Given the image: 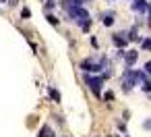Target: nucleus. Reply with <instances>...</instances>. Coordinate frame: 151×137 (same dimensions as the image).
<instances>
[{
  "label": "nucleus",
  "instance_id": "1",
  "mask_svg": "<svg viewBox=\"0 0 151 137\" xmlns=\"http://www.w3.org/2000/svg\"><path fill=\"white\" fill-rule=\"evenodd\" d=\"M79 69L83 71V73H87V75H99L101 71H106L104 69V65H101V60H99V56H89V58H83L81 62H79Z\"/></svg>",
  "mask_w": 151,
  "mask_h": 137
},
{
  "label": "nucleus",
  "instance_id": "2",
  "mask_svg": "<svg viewBox=\"0 0 151 137\" xmlns=\"http://www.w3.org/2000/svg\"><path fill=\"white\" fill-rule=\"evenodd\" d=\"M83 81L89 85V89L93 91V96L97 98V100H101V87H104V77L101 75H87V73H83Z\"/></svg>",
  "mask_w": 151,
  "mask_h": 137
},
{
  "label": "nucleus",
  "instance_id": "3",
  "mask_svg": "<svg viewBox=\"0 0 151 137\" xmlns=\"http://www.w3.org/2000/svg\"><path fill=\"white\" fill-rule=\"evenodd\" d=\"M134 85H139L137 75H134V69H124V73H122V91L124 94H130V89Z\"/></svg>",
  "mask_w": 151,
  "mask_h": 137
},
{
  "label": "nucleus",
  "instance_id": "4",
  "mask_svg": "<svg viewBox=\"0 0 151 137\" xmlns=\"http://www.w3.org/2000/svg\"><path fill=\"white\" fill-rule=\"evenodd\" d=\"M137 60H139V52L137 50H126L124 52V65H126V69H132Z\"/></svg>",
  "mask_w": 151,
  "mask_h": 137
},
{
  "label": "nucleus",
  "instance_id": "5",
  "mask_svg": "<svg viewBox=\"0 0 151 137\" xmlns=\"http://www.w3.org/2000/svg\"><path fill=\"white\" fill-rule=\"evenodd\" d=\"M130 9H132L134 13L143 15V13H147V9H149V2H147V0H132V4H130Z\"/></svg>",
  "mask_w": 151,
  "mask_h": 137
},
{
  "label": "nucleus",
  "instance_id": "6",
  "mask_svg": "<svg viewBox=\"0 0 151 137\" xmlns=\"http://www.w3.org/2000/svg\"><path fill=\"white\" fill-rule=\"evenodd\" d=\"M99 17H101V23H104L106 27H112V25L116 23V13H114V11H106V13H101Z\"/></svg>",
  "mask_w": 151,
  "mask_h": 137
},
{
  "label": "nucleus",
  "instance_id": "7",
  "mask_svg": "<svg viewBox=\"0 0 151 137\" xmlns=\"http://www.w3.org/2000/svg\"><path fill=\"white\" fill-rule=\"evenodd\" d=\"M112 42H114V46L116 48H126V44H128V40H126V33H112Z\"/></svg>",
  "mask_w": 151,
  "mask_h": 137
},
{
  "label": "nucleus",
  "instance_id": "8",
  "mask_svg": "<svg viewBox=\"0 0 151 137\" xmlns=\"http://www.w3.org/2000/svg\"><path fill=\"white\" fill-rule=\"evenodd\" d=\"M126 40H128V42H141V36H139V27H137V25L128 29V33H126Z\"/></svg>",
  "mask_w": 151,
  "mask_h": 137
},
{
  "label": "nucleus",
  "instance_id": "9",
  "mask_svg": "<svg viewBox=\"0 0 151 137\" xmlns=\"http://www.w3.org/2000/svg\"><path fill=\"white\" fill-rule=\"evenodd\" d=\"M48 96H50V98H52V102H56V104H60V102H62L60 91H58V89H54V87H48Z\"/></svg>",
  "mask_w": 151,
  "mask_h": 137
},
{
  "label": "nucleus",
  "instance_id": "10",
  "mask_svg": "<svg viewBox=\"0 0 151 137\" xmlns=\"http://www.w3.org/2000/svg\"><path fill=\"white\" fill-rule=\"evenodd\" d=\"M37 137H54V129L50 127V125H44L42 127V131H40V135Z\"/></svg>",
  "mask_w": 151,
  "mask_h": 137
},
{
  "label": "nucleus",
  "instance_id": "11",
  "mask_svg": "<svg viewBox=\"0 0 151 137\" xmlns=\"http://www.w3.org/2000/svg\"><path fill=\"white\" fill-rule=\"evenodd\" d=\"M46 21H48L52 27H58V25H60V19H58L56 15H52V13H46Z\"/></svg>",
  "mask_w": 151,
  "mask_h": 137
},
{
  "label": "nucleus",
  "instance_id": "12",
  "mask_svg": "<svg viewBox=\"0 0 151 137\" xmlns=\"http://www.w3.org/2000/svg\"><path fill=\"white\" fill-rule=\"evenodd\" d=\"M54 9H56V0H44V11L46 13H50Z\"/></svg>",
  "mask_w": 151,
  "mask_h": 137
},
{
  "label": "nucleus",
  "instance_id": "13",
  "mask_svg": "<svg viewBox=\"0 0 151 137\" xmlns=\"http://www.w3.org/2000/svg\"><path fill=\"white\" fill-rule=\"evenodd\" d=\"M141 48H143V50H151V38L141 40Z\"/></svg>",
  "mask_w": 151,
  "mask_h": 137
},
{
  "label": "nucleus",
  "instance_id": "14",
  "mask_svg": "<svg viewBox=\"0 0 151 137\" xmlns=\"http://www.w3.org/2000/svg\"><path fill=\"white\" fill-rule=\"evenodd\" d=\"M143 91L151 94V79H145V81H143Z\"/></svg>",
  "mask_w": 151,
  "mask_h": 137
},
{
  "label": "nucleus",
  "instance_id": "15",
  "mask_svg": "<svg viewBox=\"0 0 151 137\" xmlns=\"http://www.w3.org/2000/svg\"><path fill=\"white\" fill-rule=\"evenodd\" d=\"M91 0H70V4H75V7H83V4H89Z\"/></svg>",
  "mask_w": 151,
  "mask_h": 137
},
{
  "label": "nucleus",
  "instance_id": "16",
  "mask_svg": "<svg viewBox=\"0 0 151 137\" xmlns=\"http://www.w3.org/2000/svg\"><path fill=\"white\" fill-rule=\"evenodd\" d=\"M101 98H104L106 102H112V100H114V94H112V91H106V94H101Z\"/></svg>",
  "mask_w": 151,
  "mask_h": 137
},
{
  "label": "nucleus",
  "instance_id": "17",
  "mask_svg": "<svg viewBox=\"0 0 151 137\" xmlns=\"http://www.w3.org/2000/svg\"><path fill=\"white\" fill-rule=\"evenodd\" d=\"M29 17H31V11L29 9H23L21 11V19H29Z\"/></svg>",
  "mask_w": 151,
  "mask_h": 137
},
{
  "label": "nucleus",
  "instance_id": "18",
  "mask_svg": "<svg viewBox=\"0 0 151 137\" xmlns=\"http://www.w3.org/2000/svg\"><path fill=\"white\" fill-rule=\"evenodd\" d=\"M143 71H145V75H151V60H147V62H145Z\"/></svg>",
  "mask_w": 151,
  "mask_h": 137
},
{
  "label": "nucleus",
  "instance_id": "19",
  "mask_svg": "<svg viewBox=\"0 0 151 137\" xmlns=\"http://www.w3.org/2000/svg\"><path fill=\"white\" fill-rule=\"evenodd\" d=\"M143 129H147V131H151V118H147V120H143Z\"/></svg>",
  "mask_w": 151,
  "mask_h": 137
},
{
  "label": "nucleus",
  "instance_id": "20",
  "mask_svg": "<svg viewBox=\"0 0 151 137\" xmlns=\"http://www.w3.org/2000/svg\"><path fill=\"white\" fill-rule=\"evenodd\" d=\"M17 2H19V0H6V4L13 9V7H17Z\"/></svg>",
  "mask_w": 151,
  "mask_h": 137
},
{
  "label": "nucleus",
  "instance_id": "21",
  "mask_svg": "<svg viewBox=\"0 0 151 137\" xmlns=\"http://www.w3.org/2000/svg\"><path fill=\"white\" fill-rule=\"evenodd\" d=\"M91 46H93V48H97V46H99V42H97V38H91Z\"/></svg>",
  "mask_w": 151,
  "mask_h": 137
}]
</instances>
